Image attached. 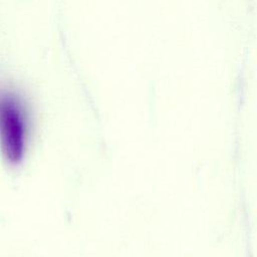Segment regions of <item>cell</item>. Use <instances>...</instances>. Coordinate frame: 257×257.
<instances>
[{
    "instance_id": "obj_1",
    "label": "cell",
    "mask_w": 257,
    "mask_h": 257,
    "mask_svg": "<svg viewBox=\"0 0 257 257\" xmlns=\"http://www.w3.org/2000/svg\"><path fill=\"white\" fill-rule=\"evenodd\" d=\"M30 114L24 99L15 91L0 89V147L5 159L18 163L30 136Z\"/></svg>"
}]
</instances>
